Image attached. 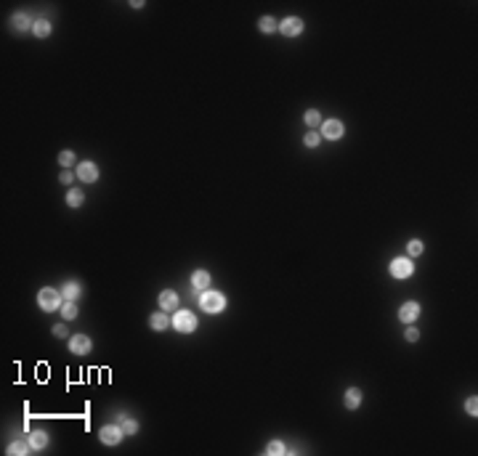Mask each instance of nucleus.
<instances>
[{
	"label": "nucleus",
	"instance_id": "obj_16",
	"mask_svg": "<svg viewBox=\"0 0 478 456\" xmlns=\"http://www.w3.org/2000/svg\"><path fill=\"white\" fill-rule=\"evenodd\" d=\"M149 326H152L154 332H162V329L170 326V318H167L165 313H152L149 316Z\"/></svg>",
	"mask_w": 478,
	"mask_h": 456
},
{
	"label": "nucleus",
	"instance_id": "obj_1",
	"mask_svg": "<svg viewBox=\"0 0 478 456\" xmlns=\"http://www.w3.org/2000/svg\"><path fill=\"white\" fill-rule=\"evenodd\" d=\"M199 308L205 310V313H221V310L226 308V297H223V292H215V289H207L199 294Z\"/></svg>",
	"mask_w": 478,
	"mask_h": 456
},
{
	"label": "nucleus",
	"instance_id": "obj_4",
	"mask_svg": "<svg viewBox=\"0 0 478 456\" xmlns=\"http://www.w3.org/2000/svg\"><path fill=\"white\" fill-rule=\"evenodd\" d=\"M122 435H125V430H122L120 425H104L101 430H98V441H101L104 446L122 443Z\"/></svg>",
	"mask_w": 478,
	"mask_h": 456
},
{
	"label": "nucleus",
	"instance_id": "obj_32",
	"mask_svg": "<svg viewBox=\"0 0 478 456\" xmlns=\"http://www.w3.org/2000/svg\"><path fill=\"white\" fill-rule=\"evenodd\" d=\"M72 181H74V175H72L69 170H64V173H61V183H66V186H69Z\"/></svg>",
	"mask_w": 478,
	"mask_h": 456
},
{
	"label": "nucleus",
	"instance_id": "obj_27",
	"mask_svg": "<svg viewBox=\"0 0 478 456\" xmlns=\"http://www.w3.org/2000/svg\"><path fill=\"white\" fill-rule=\"evenodd\" d=\"M465 411L471 414V417H476V414H478V398H476V395H471V398L465 401Z\"/></svg>",
	"mask_w": 478,
	"mask_h": 456
},
{
	"label": "nucleus",
	"instance_id": "obj_31",
	"mask_svg": "<svg viewBox=\"0 0 478 456\" xmlns=\"http://www.w3.org/2000/svg\"><path fill=\"white\" fill-rule=\"evenodd\" d=\"M404 337H407V340H409V342H415V340H417V337H420V332H417V329H412V326H409V329H407V334H404Z\"/></svg>",
	"mask_w": 478,
	"mask_h": 456
},
{
	"label": "nucleus",
	"instance_id": "obj_2",
	"mask_svg": "<svg viewBox=\"0 0 478 456\" xmlns=\"http://www.w3.org/2000/svg\"><path fill=\"white\" fill-rule=\"evenodd\" d=\"M170 326H173L178 334H191V332L197 329V318H194V313H191V310H178V313L173 316Z\"/></svg>",
	"mask_w": 478,
	"mask_h": 456
},
{
	"label": "nucleus",
	"instance_id": "obj_11",
	"mask_svg": "<svg viewBox=\"0 0 478 456\" xmlns=\"http://www.w3.org/2000/svg\"><path fill=\"white\" fill-rule=\"evenodd\" d=\"M178 294H175L173 289H165L162 294H159V308H162V310H175V308H178Z\"/></svg>",
	"mask_w": 478,
	"mask_h": 456
},
{
	"label": "nucleus",
	"instance_id": "obj_29",
	"mask_svg": "<svg viewBox=\"0 0 478 456\" xmlns=\"http://www.w3.org/2000/svg\"><path fill=\"white\" fill-rule=\"evenodd\" d=\"M58 162H61L64 167H69L74 162V154H72V151H61V154H58Z\"/></svg>",
	"mask_w": 478,
	"mask_h": 456
},
{
	"label": "nucleus",
	"instance_id": "obj_22",
	"mask_svg": "<svg viewBox=\"0 0 478 456\" xmlns=\"http://www.w3.org/2000/svg\"><path fill=\"white\" fill-rule=\"evenodd\" d=\"M303 120H306V125H308V128H319V125H322V114H319L316 109H308Z\"/></svg>",
	"mask_w": 478,
	"mask_h": 456
},
{
	"label": "nucleus",
	"instance_id": "obj_8",
	"mask_svg": "<svg viewBox=\"0 0 478 456\" xmlns=\"http://www.w3.org/2000/svg\"><path fill=\"white\" fill-rule=\"evenodd\" d=\"M69 350L74 353V356H88V353H90V337L74 334L72 340H69Z\"/></svg>",
	"mask_w": 478,
	"mask_h": 456
},
{
	"label": "nucleus",
	"instance_id": "obj_20",
	"mask_svg": "<svg viewBox=\"0 0 478 456\" xmlns=\"http://www.w3.org/2000/svg\"><path fill=\"white\" fill-rule=\"evenodd\" d=\"M258 29H261V32H266V35H271V32H276V29H279V24H276V19H274V16H263V19L258 21Z\"/></svg>",
	"mask_w": 478,
	"mask_h": 456
},
{
	"label": "nucleus",
	"instance_id": "obj_6",
	"mask_svg": "<svg viewBox=\"0 0 478 456\" xmlns=\"http://www.w3.org/2000/svg\"><path fill=\"white\" fill-rule=\"evenodd\" d=\"M279 32L284 37H298L300 32H303V21H300L298 16H287V19L279 24Z\"/></svg>",
	"mask_w": 478,
	"mask_h": 456
},
{
	"label": "nucleus",
	"instance_id": "obj_17",
	"mask_svg": "<svg viewBox=\"0 0 478 456\" xmlns=\"http://www.w3.org/2000/svg\"><path fill=\"white\" fill-rule=\"evenodd\" d=\"M359 406H362V390L351 387V390H346V409H359Z\"/></svg>",
	"mask_w": 478,
	"mask_h": 456
},
{
	"label": "nucleus",
	"instance_id": "obj_19",
	"mask_svg": "<svg viewBox=\"0 0 478 456\" xmlns=\"http://www.w3.org/2000/svg\"><path fill=\"white\" fill-rule=\"evenodd\" d=\"M82 202H85V194H82L80 189H69V194H66V205L69 207H82Z\"/></svg>",
	"mask_w": 478,
	"mask_h": 456
},
{
	"label": "nucleus",
	"instance_id": "obj_13",
	"mask_svg": "<svg viewBox=\"0 0 478 456\" xmlns=\"http://www.w3.org/2000/svg\"><path fill=\"white\" fill-rule=\"evenodd\" d=\"M29 446H32V451H43L48 446V433H45V430H35V433H29Z\"/></svg>",
	"mask_w": 478,
	"mask_h": 456
},
{
	"label": "nucleus",
	"instance_id": "obj_12",
	"mask_svg": "<svg viewBox=\"0 0 478 456\" xmlns=\"http://www.w3.org/2000/svg\"><path fill=\"white\" fill-rule=\"evenodd\" d=\"M11 27L19 29V32L32 29V27H35V19H32V16H27V13H13V16H11Z\"/></svg>",
	"mask_w": 478,
	"mask_h": 456
},
{
	"label": "nucleus",
	"instance_id": "obj_3",
	"mask_svg": "<svg viewBox=\"0 0 478 456\" xmlns=\"http://www.w3.org/2000/svg\"><path fill=\"white\" fill-rule=\"evenodd\" d=\"M61 302H64L61 292L51 289V286H45V289L37 292V305L43 310H48V313H51V310H58V308H61Z\"/></svg>",
	"mask_w": 478,
	"mask_h": 456
},
{
	"label": "nucleus",
	"instance_id": "obj_25",
	"mask_svg": "<svg viewBox=\"0 0 478 456\" xmlns=\"http://www.w3.org/2000/svg\"><path fill=\"white\" fill-rule=\"evenodd\" d=\"M284 451H287V446H284L282 441H271V443H268V449H266L268 456H279V454H284Z\"/></svg>",
	"mask_w": 478,
	"mask_h": 456
},
{
	"label": "nucleus",
	"instance_id": "obj_9",
	"mask_svg": "<svg viewBox=\"0 0 478 456\" xmlns=\"http://www.w3.org/2000/svg\"><path fill=\"white\" fill-rule=\"evenodd\" d=\"M77 178H80L82 183H96V181H98V167H96L93 162H82V165L77 167Z\"/></svg>",
	"mask_w": 478,
	"mask_h": 456
},
{
	"label": "nucleus",
	"instance_id": "obj_30",
	"mask_svg": "<svg viewBox=\"0 0 478 456\" xmlns=\"http://www.w3.org/2000/svg\"><path fill=\"white\" fill-rule=\"evenodd\" d=\"M53 334L58 337V340H64V337H66V326H64V324H56V326H53Z\"/></svg>",
	"mask_w": 478,
	"mask_h": 456
},
{
	"label": "nucleus",
	"instance_id": "obj_23",
	"mask_svg": "<svg viewBox=\"0 0 478 456\" xmlns=\"http://www.w3.org/2000/svg\"><path fill=\"white\" fill-rule=\"evenodd\" d=\"M120 419H122V425H120V427H122V430H125V433H128V435H136V433H138V422H136V419L125 417V414H122Z\"/></svg>",
	"mask_w": 478,
	"mask_h": 456
},
{
	"label": "nucleus",
	"instance_id": "obj_15",
	"mask_svg": "<svg viewBox=\"0 0 478 456\" xmlns=\"http://www.w3.org/2000/svg\"><path fill=\"white\" fill-rule=\"evenodd\" d=\"M51 21L48 19H35V27H32V32H35V37H40V40H45L48 35H51Z\"/></svg>",
	"mask_w": 478,
	"mask_h": 456
},
{
	"label": "nucleus",
	"instance_id": "obj_28",
	"mask_svg": "<svg viewBox=\"0 0 478 456\" xmlns=\"http://www.w3.org/2000/svg\"><path fill=\"white\" fill-rule=\"evenodd\" d=\"M409 255H412V257H417V255H423V241H417V239H412V241H409Z\"/></svg>",
	"mask_w": 478,
	"mask_h": 456
},
{
	"label": "nucleus",
	"instance_id": "obj_26",
	"mask_svg": "<svg viewBox=\"0 0 478 456\" xmlns=\"http://www.w3.org/2000/svg\"><path fill=\"white\" fill-rule=\"evenodd\" d=\"M29 449H32L29 443H11V446H8V454H11V456H19V454H27Z\"/></svg>",
	"mask_w": 478,
	"mask_h": 456
},
{
	"label": "nucleus",
	"instance_id": "obj_7",
	"mask_svg": "<svg viewBox=\"0 0 478 456\" xmlns=\"http://www.w3.org/2000/svg\"><path fill=\"white\" fill-rule=\"evenodd\" d=\"M322 138H327V141L343 138V122L340 120H324L322 122Z\"/></svg>",
	"mask_w": 478,
	"mask_h": 456
},
{
	"label": "nucleus",
	"instance_id": "obj_24",
	"mask_svg": "<svg viewBox=\"0 0 478 456\" xmlns=\"http://www.w3.org/2000/svg\"><path fill=\"white\" fill-rule=\"evenodd\" d=\"M303 143H306L308 149H316L319 143H322V133H319V130H311V133H308V136L303 138Z\"/></svg>",
	"mask_w": 478,
	"mask_h": 456
},
{
	"label": "nucleus",
	"instance_id": "obj_5",
	"mask_svg": "<svg viewBox=\"0 0 478 456\" xmlns=\"http://www.w3.org/2000/svg\"><path fill=\"white\" fill-rule=\"evenodd\" d=\"M391 273H393V278H409L415 273V265H412V260L409 257H396L391 263Z\"/></svg>",
	"mask_w": 478,
	"mask_h": 456
},
{
	"label": "nucleus",
	"instance_id": "obj_18",
	"mask_svg": "<svg viewBox=\"0 0 478 456\" xmlns=\"http://www.w3.org/2000/svg\"><path fill=\"white\" fill-rule=\"evenodd\" d=\"M61 297H64V300H69V302H74V300L80 297V284L66 281V284L61 286Z\"/></svg>",
	"mask_w": 478,
	"mask_h": 456
},
{
	"label": "nucleus",
	"instance_id": "obj_10",
	"mask_svg": "<svg viewBox=\"0 0 478 456\" xmlns=\"http://www.w3.org/2000/svg\"><path fill=\"white\" fill-rule=\"evenodd\" d=\"M417 316H420V305H417V302H404V305L399 308V318L404 321V324L417 321Z\"/></svg>",
	"mask_w": 478,
	"mask_h": 456
},
{
	"label": "nucleus",
	"instance_id": "obj_21",
	"mask_svg": "<svg viewBox=\"0 0 478 456\" xmlns=\"http://www.w3.org/2000/svg\"><path fill=\"white\" fill-rule=\"evenodd\" d=\"M61 316H64V321H72V318H77V305H74V302H69V300H64L61 302Z\"/></svg>",
	"mask_w": 478,
	"mask_h": 456
},
{
	"label": "nucleus",
	"instance_id": "obj_14",
	"mask_svg": "<svg viewBox=\"0 0 478 456\" xmlns=\"http://www.w3.org/2000/svg\"><path fill=\"white\" fill-rule=\"evenodd\" d=\"M191 286H194V289H207V286H210V273L207 271H194L191 273Z\"/></svg>",
	"mask_w": 478,
	"mask_h": 456
}]
</instances>
